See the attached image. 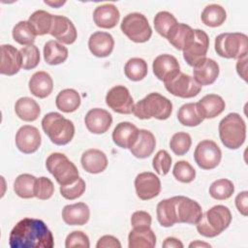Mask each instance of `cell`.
Listing matches in <instances>:
<instances>
[{"label":"cell","instance_id":"6da1fadb","mask_svg":"<svg viewBox=\"0 0 248 248\" xmlns=\"http://www.w3.org/2000/svg\"><path fill=\"white\" fill-rule=\"evenodd\" d=\"M9 244L12 248H52L54 239L44 221L23 218L11 231Z\"/></svg>","mask_w":248,"mask_h":248},{"label":"cell","instance_id":"7a4b0ae2","mask_svg":"<svg viewBox=\"0 0 248 248\" xmlns=\"http://www.w3.org/2000/svg\"><path fill=\"white\" fill-rule=\"evenodd\" d=\"M172 111L171 102L165 96L153 92L134 105L133 113L140 119H168Z\"/></svg>","mask_w":248,"mask_h":248},{"label":"cell","instance_id":"3957f363","mask_svg":"<svg viewBox=\"0 0 248 248\" xmlns=\"http://www.w3.org/2000/svg\"><path fill=\"white\" fill-rule=\"evenodd\" d=\"M232 222L230 209L222 204L214 205L196 224L200 234L205 237H215L224 232Z\"/></svg>","mask_w":248,"mask_h":248},{"label":"cell","instance_id":"277c9868","mask_svg":"<svg viewBox=\"0 0 248 248\" xmlns=\"http://www.w3.org/2000/svg\"><path fill=\"white\" fill-rule=\"evenodd\" d=\"M42 128L56 145L69 143L75 135L74 123L58 112H48L42 119Z\"/></svg>","mask_w":248,"mask_h":248},{"label":"cell","instance_id":"5b68a950","mask_svg":"<svg viewBox=\"0 0 248 248\" xmlns=\"http://www.w3.org/2000/svg\"><path fill=\"white\" fill-rule=\"evenodd\" d=\"M219 137L222 143L229 149H237L245 141L246 124L236 112L226 115L219 123Z\"/></svg>","mask_w":248,"mask_h":248},{"label":"cell","instance_id":"8992f818","mask_svg":"<svg viewBox=\"0 0 248 248\" xmlns=\"http://www.w3.org/2000/svg\"><path fill=\"white\" fill-rule=\"evenodd\" d=\"M214 47L221 57L239 59L247 55L248 37L239 32L222 33L215 38Z\"/></svg>","mask_w":248,"mask_h":248},{"label":"cell","instance_id":"52a82bcc","mask_svg":"<svg viewBox=\"0 0 248 248\" xmlns=\"http://www.w3.org/2000/svg\"><path fill=\"white\" fill-rule=\"evenodd\" d=\"M46 167L60 186L70 185L79 178L78 168L63 153L50 154L46 161Z\"/></svg>","mask_w":248,"mask_h":248},{"label":"cell","instance_id":"ba28073f","mask_svg":"<svg viewBox=\"0 0 248 248\" xmlns=\"http://www.w3.org/2000/svg\"><path fill=\"white\" fill-rule=\"evenodd\" d=\"M120 28L123 34L135 43H145L152 35L147 18L140 13H131L125 16Z\"/></svg>","mask_w":248,"mask_h":248},{"label":"cell","instance_id":"9c48e42d","mask_svg":"<svg viewBox=\"0 0 248 248\" xmlns=\"http://www.w3.org/2000/svg\"><path fill=\"white\" fill-rule=\"evenodd\" d=\"M194 159L202 170L215 169L221 162L222 151L217 143L210 140H203L196 146Z\"/></svg>","mask_w":248,"mask_h":248},{"label":"cell","instance_id":"30bf717a","mask_svg":"<svg viewBox=\"0 0 248 248\" xmlns=\"http://www.w3.org/2000/svg\"><path fill=\"white\" fill-rule=\"evenodd\" d=\"M164 84L170 94L180 98H193L197 96L202 89V86L197 83L193 77L181 72L165 81Z\"/></svg>","mask_w":248,"mask_h":248},{"label":"cell","instance_id":"8fae6325","mask_svg":"<svg viewBox=\"0 0 248 248\" xmlns=\"http://www.w3.org/2000/svg\"><path fill=\"white\" fill-rule=\"evenodd\" d=\"M208 46L209 39L207 34L201 29H195L194 39L183 48V57L188 65L194 67L205 59Z\"/></svg>","mask_w":248,"mask_h":248},{"label":"cell","instance_id":"7c38bea8","mask_svg":"<svg viewBox=\"0 0 248 248\" xmlns=\"http://www.w3.org/2000/svg\"><path fill=\"white\" fill-rule=\"evenodd\" d=\"M106 104L113 111L121 114H130L134 108V101L130 91L123 85H116L108 90Z\"/></svg>","mask_w":248,"mask_h":248},{"label":"cell","instance_id":"4fadbf2b","mask_svg":"<svg viewBox=\"0 0 248 248\" xmlns=\"http://www.w3.org/2000/svg\"><path fill=\"white\" fill-rule=\"evenodd\" d=\"M177 223L196 225L202 216L201 205L194 200L184 196H175Z\"/></svg>","mask_w":248,"mask_h":248},{"label":"cell","instance_id":"5bb4252c","mask_svg":"<svg viewBox=\"0 0 248 248\" xmlns=\"http://www.w3.org/2000/svg\"><path fill=\"white\" fill-rule=\"evenodd\" d=\"M135 189L137 196L140 200L148 201L160 194L161 181L153 172H140L135 178Z\"/></svg>","mask_w":248,"mask_h":248},{"label":"cell","instance_id":"9a60e30c","mask_svg":"<svg viewBox=\"0 0 248 248\" xmlns=\"http://www.w3.org/2000/svg\"><path fill=\"white\" fill-rule=\"evenodd\" d=\"M42 137L39 130L31 125H23L16 134V145L24 154L36 152L41 146Z\"/></svg>","mask_w":248,"mask_h":248},{"label":"cell","instance_id":"2e32d148","mask_svg":"<svg viewBox=\"0 0 248 248\" xmlns=\"http://www.w3.org/2000/svg\"><path fill=\"white\" fill-rule=\"evenodd\" d=\"M49 34L54 37L59 43L65 45H71L76 42L78 37L77 29L67 16H53L52 26Z\"/></svg>","mask_w":248,"mask_h":248},{"label":"cell","instance_id":"e0dca14e","mask_svg":"<svg viewBox=\"0 0 248 248\" xmlns=\"http://www.w3.org/2000/svg\"><path fill=\"white\" fill-rule=\"evenodd\" d=\"M153 74L163 82L173 78L180 72V66L177 59L170 54L158 55L152 64Z\"/></svg>","mask_w":248,"mask_h":248},{"label":"cell","instance_id":"ac0fdd59","mask_svg":"<svg viewBox=\"0 0 248 248\" xmlns=\"http://www.w3.org/2000/svg\"><path fill=\"white\" fill-rule=\"evenodd\" d=\"M84 123L89 132L98 135L104 134L111 126L112 116L108 110L95 108L86 113Z\"/></svg>","mask_w":248,"mask_h":248},{"label":"cell","instance_id":"d6986e66","mask_svg":"<svg viewBox=\"0 0 248 248\" xmlns=\"http://www.w3.org/2000/svg\"><path fill=\"white\" fill-rule=\"evenodd\" d=\"M22 68V59L19 50L12 45L1 46L0 73L6 76H14Z\"/></svg>","mask_w":248,"mask_h":248},{"label":"cell","instance_id":"ffe728a7","mask_svg":"<svg viewBox=\"0 0 248 248\" xmlns=\"http://www.w3.org/2000/svg\"><path fill=\"white\" fill-rule=\"evenodd\" d=\"M219 72L218 63L211 58H205L193 67L194 79L201 86L212 84L217 79Z\"/></svg>","mask_w":248,"mask_h":248},{"label":"cell","instance_id":"44dd1931","mask_svg":"<svg viewBox=\"0 0 248 248\" xmlns=\"http://www.w3.org/2000/svg\"><path fill=\"white\" fill-rule=\"evenodd\" d=\"M139 129L131 122L118 123L112 132L113 142L124 149H130L136 142L139 136Z\"/></svg>","mask_w":248,"mask_h":248},{"label":"cell","instance_id":"7402d4cb","mask_svg":"<svg viewBox=\"0 0 248 248\" xmlns=\"http://www.w3.org/2000/svg\"><path fill=\"white\" fill-rule=\"evenodd\" d=\"M88 47L93 55L97 57H107L113 50V37L108 32L97 31L89 37Z\"/></svg>","mask_w":248,"mask_h":248},{"label":"cell","instance_id":"603a6c76","mask_svg":"<svg viewBox=\"0 0 248 248\" xmlns=\"http://www.w3.org/2000/svg\"><path fill=\"white\" fill-rule=\"evenodd\" d=\"M61 214L64 222L67 225L82 226L88 222L90 217V210L86 203L77 202L65 205Z\"/></svg>","mask_w":248,"mask_h":248},{"label":"cell","instance_id":"cb8c5ba5","mask_svg":"<svg viewBox=\"0 0 248 248\" xmlns=\"http://www.w3.org/2000/svg\"><path fill=\"white\" fill-rule=\"evenodd\" d=\"M120 18V13L115 5L104 4L98 6L93 13V19L98 27L110 29L116 26Z\"/></svg>","mask_w":248,"mask_h":248},{"label":"cell","instance_id":"d4e9b609","mask_svg":"<svg viewBox=\"0 0 248 248\" xmlns=\"http://www.w3.org/2000/svg\"><path fill=\"white\" fill-rule=\"evenodd\" d=\"M80 163L85 171L89 173H100L107 169L108 158L103 151L91 148L82 153Z\"/></svg>","mask_w":248,"mask_h":248},{"label":"cell","instance_id":"484cf974","mask_svg":"<svg viewBox=\"0 0 248 248\" xmlns=\"http://www.w3.org/2000/svg\"><path fill=\"white\" fill-rule=\"evenodd\" d=\"M30 92L40 99L47 97L53 89V80L50 75L44 71L36 72L29 79Z\"/></svg>","mask_w":248,"mask_h":248},{"label":"cell","instance_id":"4316f807","mask_svg":"<svg viewBox=\"0 0 248 248\" xmlns=\"http://www.w3.org/2000/svg\"><path fill=\"white\" fill-rule=\"evenodd\" d=\"M156 146V140L154 135L145 129H140L139 131V136L134 143V145L130 148L131 153L140 159H144L149 157Z\"/></svg>","mask_w":248,"mask_h":248},{"label":"cell","instance_id":"83f0119b","mask_svg":"<svg viewBox=\"0 0 248 248\" xmlns=\"http://www.w3.org/2000/svg\"><path fill=\"white\" fill-rule=\"evenodd\" d=\"M197 106L202 117L205 119L214 118L221 114L225 109L226 104L221 96L217 94H207L197 103Z\"/></svg>","mask_w":248,"mask_h":248},{"label":"cell","instance_id":"f1b7e54d","mask_svg":"<svg viewBox=\"0 0 248 248\" xmlns=\"http://www.w3.org/2000/svg\"><path fill=\"white\" fill-rule=\"evenodd\" d=\"M129 248H153L156 235L150 227L133 228L128 235Z\"/></svg>","mask_w":248,"mask_h":248},{"label":"cell","instance_id":"f546056e","mask_svg":"<svg viewBox=\"0 0 248 248\" xmlns=\"http://www.w3.org/2000/svg\"><path fill=\"white\" fill-rule=\"evenodd\" d=\"M195 29L185 23H177L168 35V41L178 50L183 48L194 39Z\"/></svg>","mask_w":248,"mask_h":248},{"label":"cell","instance_id":"4dcf8cb0","mask_svg":"<svg viewBox=\"0 0 248 248\" xmlns=\"http://www.w3.org/2000/svg\"><path fill=\"white\" fill-rule=\"evenodd\" d=\"M15 111L21 120L32 122L40 116L41 108L39 104L34 99L22 97L16 102Z\"/></svg>","mask_w":248,"mask_h":248},{"label":"cell","instance_id":"1f68e13d","mask_svg":"<svg viewBox=\"0 0 248 248\" xmlns=\"http://www.w3.org/2000/svg\"><path fill=\"white\" fill-rule=\"evenodd\" d=\"M157 219L162 227L169 228L177 223L175 197L162 200L157 204L156 208Z\"/></svg>","mask_w":248,"mask_h":248},{"label":"cell","instance_id":"d6a6232c","mask_svg":"<svg viewBox=\"0 0 248 248\" xmlns=\"http://www.w3.org/2000/svg\"><path fill=\"white\" fill-rule=\"evenodd\" d=\"M68 58V48L58 41H47L44 46V59L48 65H58Z\"/></svg>","mask_w":248,"mask_h":248},{"label":"cell","instance_id":"836d02e7","mask_svg":"<svg viewBox=\"0 0 248 248\" xmlns=\"http://www.w3.org/2000/svg\"><path fill=\"white\" fill-rule=\"evenodd\" d=\"M80 96L77 90L67 88L58 93L55 99L57 108L63 112L70 113L77 110L80 106Z\"/></svg>","mask_w":248,"mask_h":248},{"label":"cell","instance_id":"e575fe53","mask_svg":"<svg viewBox=\"0 0 248 248\" xmlns=\"http://www.w3.org/2000/svg\"><path fill=\"white\" fill-rule=\"evenodd\" d=\"M178 121L188 127H195L203 121V117L200 112L197 103H187L180 107L177 112Z\"/></svg>","mask_w":248,"mask_h":248},{"label":"cell","instance_id":"d590c367","mask_svg":"<svg viewBox=\"0 0 248 248\" xmlns=\"http://www.w3.org/2000/svg\"><path fill=\"white\" fill-rule=\"evenodd\" d=\"M227 17L225 9L218 4L207 5L202 12V21L204 25L209 27L221 26Z\"/></svg>","mask_w":248,"mask_h":248},{"label":"cell","instance_id":"8d00e7d4","mask_svg":"<svg viewBox=\"0 0 248 248\" xmlns=\"http://www.w3.org/2000/svg\"><path fill=\"white\" fill-rule=\"evenodd\" d=\"M28 21L34 28L36 35L43 36L49 34L52 26L53 15L44 10H38L29 16Z\"/></svg>","mask_w":248,"mask_h":248},{"label":"cell","instance_id":"74e56055","mask_svg":"<svg viewBox=\"0 0 248 248\" xmlns=\"http://www.w3.org/2000/svg\"><path fill=\"white\" fill-rule=\"evenodd\" d=\"M37 177L29 173H22L18 175L14 182L15 193L22 199H31L35 197V183Z\"/></svg>","mask_w":248,"mask_h":248},{"label":"cell","instance_id":"f35d334b","mask_svg":"<svg viewBox=\"0 0 248 248\" xmlns=\"http://www.w3.org/2000/svg\"><path fill=\"white\" fill-rule=\"evenodd\" d=\"M13 38L14 40L22 46H31L34 44L36 39V33L32 25L27 20H22L17 22L13 28Z\"/></svg>","mask_w":248,"mask_h":248},{"label":"cell","instance_id":"ab89813d","mask_svg":"<svg viewBox=\"0 0 248 248\" xmlns=\"http://www.w3.org/2000/svg\"><path fill=\"white\" fill-rule=\"evenodd\" d=\"M124 73L130 80H141L147 75V63L142 58H131L124 66Z\"/></svg>","mask_w":248,"mask_h":248},{"label":"cell","instance_id":"60d3db41","mask_svg":"<svg viewBox=\"0 0 248 248\" xmlns=\"http://www.w3.org/2000/svg\"><path fill=\"white\" fill-rule=\"evenodd\" d=\"M153 22L157 33L166 39L170 32L172 30V28L178 23L173 15L166 11L157 13Z\"/></svg>","mask_w":248,"mask_h":248},{"label":"cell","instance_id":"b9f144b4","mask_svg":"<svg viewBox=\"0 0 248 248\" xmlns=\"http://www.w3.org/2000/svg\"><path fill=\"white\" fill-rule=\"evenodd\" d=\"M234 192V186L232 182L227 178H221L211 183L209 187V195L219 201L228 200Z\"/></svg>","mask_w":248,"mask_h":248},{"label":"cell","instance_id":"7bdbcfd3","mask_svg":"<svg viewBox=\"0 0 248 248\" xmlns=\"http://www.w3.org/2000/svg\"><path fill=\"white\" fill-rule=\"evenodd\" d=\"M191 144L192 139L190 135L185 132L175 133L170 140V147L177 156L185 155L189 151Z\"/></svg>","mask_w":248,"mask_h":248},{"label":"cell","instance_id":"ee69618b","mask_svg":"<svg viewBox=\"0 0 248 248\" xmlns=\"http://www.w3.org/2000/svg\"><path fill=\"white\" fill-rule=\"evenodd\" d=\"M23 70H32L40 63V50L35 45L23 46L19 49Z\"/></svg>","mask_w":248,"mask_h":248},{"label":"cell","instance_id":"f6af8a7d","mask_svg":"<svg viewBox=\"0 0 248 248\" xmlns=\"http://www.w3.org/2000/svg\"><path fill=\"white\" fill-rule=\"evenodd\" d=\"M172 174L178 181L190 183L196 177V170L187 161H178L173 167Z\"/></svg>","mask_w":248,"mask_h":248},{"label":"cell","instance_id":"bcb514c9","mask_svg":"<svg viewBox=\"0 0 248 248\" xmlns=\"http://www.w3.org/2000/svg\"><path fill=\"white\" fill-rule=\"evenodd\" d=\"M34 193L39 200H48L54 193V185L49 178L46 176L39 177L35 183Z\"/></svg>","mask_w":248,"mask_h":248},{"label":"cell","instance_id":"7dc6e473","mask_svg":"<svg viewBox=\"0 0 248 248\" xmlns=\"http://www.w3.org/2000/svg\"><path fill=\"white\" fill-rule=\"evenodd\" d=\"M85 188H86V185L84 180L79 177L76 182L70 185L60 186V194L66 200L72 201L79 198L84 193Z\"/></svg>","mask_w":248,"mask_h":248},{"label":"cell","instance_id":"c3c4849f","mask_svg":"<svg viewBox=\"0 0 248 248\" xmlns=\"http://www.w3.org/2000/svg\"><path fill=\"white\" fill-rule=\"evenodd\" d=\"M152 165L156 172L160 175H166L171 166V157L166 150H159L152 160Z\"/></svg>","mask_w":248,"mask_h":248},{"label":"cell","instance_id":"681fc988","mask_svg":"<svg viewBox=\"0 0 248 248\" xmlns=\"http://www.w3.org/2000/svg\"><path fill=\"white\" fill-rule=\"evenodd\" d=\"M89 246H90L89 238L87 234H85L81 231H74L70 232L65 240L66 248H73V247L88 248Z\"/></svg>","mask_w":248,"mask_h":248},{"label":"cell","instance_id":"f907efd6","mask_svg":"<svg viewBox=\"0 0 248 248\" xmlns=\"http://www.w3.org/2000/svg\"><path fill=\"white\" fill-rule=\"evenodd\" d=\"M151 221L152 219L150 214L143 210L136 211L131 216V225L133 226V228L150 227Z\"/></svg>","mask_w":248,"mask_h":248},{"label":"cell","instance_id":"816d5d0a","mask_svg":"<svg viewBox=\"0 0 248 248\" xmlns=\"http://www.w3.org/2000/svg\"><path fill=\"white\" fill-rule=\"evenodd\" d=\"M235 206L237 210L243 215L247 216V210H248V192L243 191L237 194L235 197Z\"/></svg>","mask_w":248,"mask_h":248},{"label":"cell","instance_id":"f5cc1de1","mask_svg":"<svg viewBox=\"0 0 248 248\" xmlns=\"http://www.w3.org/2000/svg\"><path fill=\"white\" fill-rule=\"evenodd\" d=\"M97 248H120L121 247V243L119 242V240L112 236V235H104L101 238H99L97 244H96Z\"/></svg>","mask_w":248,"mask_h":248},{"label":"cell","instance_id":"db71d44e","mask_svg":"<svg viewBox=\"0 0 248 248\" xmlns=\"http://www.w3.org/2000/svg\"><path fill=\"white\" fill-rule=\"evenodd\" d=\"M246 70H247V55L243 56L239 59H237V63H236V71L237 74L240 76V78H242L244 80H246L247 78V75H246Z\"/></svg>","mask_w":248,"mask_h":248},{"label":"cell","instance_id":"11a10c76","mask_svg":"<svg viewBox=\"0 0 248 248\" xmlns=\"http://www.w3.org/2000/svg\"><path fill=\"white\" fill-rule=\"evenodd\" d=\"M162 246L164 248H183L182 242L175 237H167Z\"/></svg>","mask_w":248,"mask_h":248},{"label":"cell","instance_id":"9f6ffc18","mask_svg":"<svg viewBox=\"0 0 248 248\" xmlns=\"http://www.w3.org/2000/svg\"><path fill=\"white\" fill-rule=\"evenodd\" d=\"M189 247L190 248H192V247H211V245L208 243H205V242H201L200 240H196V241L190 243Z\"/></svg>","mask_w":248,"mask_h":248},{"label":"cell","instance_id":"6f0895ef","mask_svg":"<svg viewBox=\"0 0 248 248\" xmlns=\"http://www.w3.org/2000/svg\"><path fill=\"white\" fill-rule=\"evenodd\" d=\"M45 3L46 4V5H49V6H51V7H54V8H58V7H60V6H62V5H64L65 4V1H59V2H49V1H45Z\"/></svg>","mask_w":248,"mask_h":248}]
</instances>
